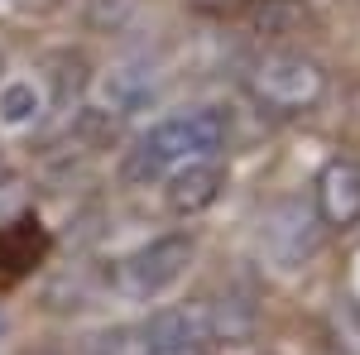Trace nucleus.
Returning <instances> with one entry per match:
<instances>
[{"mask_svg":"<svg viewBox=\"0 0 360 355\" xmlns=\"http://www.w3.org/2000/svg\"><path fill=\"white\" fill-rule=\"evenodd\" d=\"M226 110L217 106H193V110H178L159 120L154 130H144L135 139V149L125 154L120 164V178L135 183V188H149V183H168L173 173L193 164H212L217 154L226 149Z\"/></svg>","mask_w":360,"mask_h":355,"instance_id":"1","label":"nucleus"},{"mask_svg":"<svg viewBox=\"0 0 360 355\" xmlns=\"http://www.w3.org/2000/svg\"><path fill=\"white\" fill-rule=\"evenodd\" d=\"M202 15H231V10H240V5H250V0H193Z\"/></svg>","mask_w":360,"mask_h":355,"instance_id":"12","label":"nucleus"},{"mask_svg":"<svg viewBox=\"0 0 360 355\" xmlns=\"http://www.w3.org/2000/svg\"><path fill=\"white\" fill-rule=\"evenodd\" d=\"M221 188H226V173L212 159V164H193V168H183V173H173L164 188V202L173 217H202L221 197Z\"/></svg>","mask_w":360,"mask_h":355,"instance_id":"7","label":"nucleus"},{"mask_svg":"<svg viewBox=\"0 0 360 355\" xmlns=\"http://www.w3.org/2000/svg\"><path fill=\"white\" fill-rule=\"evenodd\" d=\"M149 96H154V77H144L139 67H120V72L106 77V106H111L115 115H130V110L144 106Z\"/></svg>","mask_w":360,"mask_h":355,"instance_id":"8","label":"nucleus"},{"mask_svg":"<svg viewBox=\"0 0 360 355\" xmlns=\"http://www.w3.org/2000/svg\"><path fill=\"white\" fill-rule=\"evenodd\" d=\"M317 212L307 202H283L264 217V250L274 254L278 269H298L317 254Z\"/></svg>","mask_w":360,"mask_h":355,"instance_id":"5","label":"nucleus"},{"mask_svg":"<svg viewBox=\"0 0 360 355\" xmlns=\"http://www.w3.org/2000/svg\"><path fill=\"white\" fill-rule=\"evenodd\" d=\"M245 91L264 115H278V120L307 115L327 96V67L307 53H269L250 67Z\"/></svg>","mask_w":360,"mask_h":355,"instance_id":"2","label":"nucleus"},{"mask_svg":"<svg viewBox=\"0 0 360 355\" xmlns=\"http://www.w3.org/2000/svg\"><path fill=\"white\" fill-rule=\"evenodd\" d=\"M144 355H217V312L212 307H164L135 322Z\"/></svg>","mask_w":360,"mask_h":355,"instance_id":"4","label":"nucleus"},{"mask_svg":"<svg viewBox=\"0 0 360 355\" xmlns=\"http://www.w3.org/2000/svg\"><path fill=\"white\" fill-rule=\"evenodd\" d=\"M317 221L332 231L360 226V164L332 159L317 173Z\"/></svg>","mask_w":360,"mask_h":355,"instance_id":"6","label":"nucleus"},{"mask_svg":"<svg viewBox=\"0 0 360 355\" xmlns=\"http://www.w3.org/2000/svg\"><path fill=\"white\" fill-rule=\"evenodd\" d=\"M188 259H193V235L173 231V235H159L149 245L130 250L125 259H115V273L111 283L135 302H149L159 298L164 288H173L183 273H188Z\"/></svg>","mask_w":360,"mask_h":355,"instance_id":"3","label":"nucleus"},{"mask_svg":"<svg viewBox=\"0 0 360 355\" xmlns=\"http://www.w3.org/2000/svg\"><path fill=\"white\" fill-rule=\"evenodd\" d=\"M135 15V0H86V25L101 29V34H115V29L130 25Z\"/></svg>","mask_w":360,"mask_h":355,"instance_id":"10","label":"nucleus"},{"mask_svg":"<svg viewBox=\"0 0 360 355\" xmlns=\"http://www.w3.org/2000/svg\"><path fill=\"white\" fill-rule=\"evenodd\" d=\"M0 331H5V317H0Z\"/></svg>","mask_w":360,"mask_h":355,"instance_id":"13","label":"nucleus"},{"mask_svg":"<svg viewBox=\"0 0 360 355\" xmlns=\"http://www.w3.org/2000/svg\"><path fill=\"white\" fill-rule=\"evenodd\" d=\"M39 106H44V91L34 82H10L0 91V120L5 125H29L39 115Z\"/></svg>","mask_w":360,"mask_h":355,"instance_id":"9","label":"nucleus"},{"mask_svg":"<svg viewBox=\"0 0 360 355\" xmlns=\"http://www.w3.org/2000/svg\"><path fill=\"white\" fill-rule=\"evenodd\" d=\"M91 355H144V341H139L135 327H115V331H106V336H96Z\"/></svg>","mask_w":360,"mask_h":355,"instance_id":"11","label":"nucleus"}]
</instances>
